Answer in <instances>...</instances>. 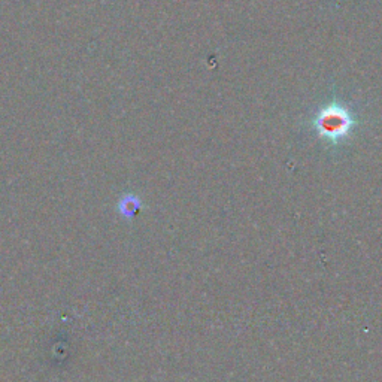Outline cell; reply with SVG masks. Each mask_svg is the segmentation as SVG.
<instances>
[{
    "label": "cell",
    "instance_id": "cell-1",
    "mask_svg": "<svg viewBox=\"0 0 382 382\" xmlns=\"http://www.w3.org/2000/svg\"><path fill=\"white\" fill-rule=\"evenodd\" d=\"M348 126H349L348 113L337 109L335 111L330 109L324 112L318 121V127L321 129V133H324L327 136H332V139L345 135Z\"/></svg>",
    "mask_w": 382,
    "mask_h": 382
}]
</instances>
